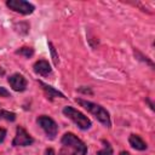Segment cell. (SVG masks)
<instances>
[{
	"mask_svg": "<svg viewBox=\"0 0 155 155\" xmlns=\"http://www.w3.org/2000/svg\"><path fill=\"white\" fill-rule=\"evenodd\" d=\"M76 102H78L81 107H84L87 111H90V113H91L99 122H102L104 126H107V127H110V126H111V121H110L109 113H108L103 107H101V105H98V104H96V103H92V102H90V101L80 99V98H78Z\"/></svg>",
	"mask_w": 155,
	"mask_h": 155,
	"instance_id": "obj_1",
	"label": "cell"
},
{
	"mask_svg": "<svg viewBox=\"0 0 155 155\" xmlns=\"http://www.w3.org/2000/svg\"><path fill=\"white\" fill-rule=\"evenodd\" d=\"M62 144L79 155H86L87 154V147L74 133H70V132L65 133L62 137Z\"/></svg>",
	"mask_w": 155,
	"mask_h": 155,
	"instance_id": "obj_2",
	"label": "cell"
},
{
	"mask_svg": "<svg viewBox=\"0 0 155 155\" xmlns=\"http://www.w3.org/2000/svg\"><path fill=\"white\" fill-rule=\"evenodd\" d=\"M63 114L68 119H70L74 124H76L78 127L81 130H88L91 127V120L87 116H85L81 111L74 109L73 107H64Z\"/></svg>",
	"mask_w": 155,
	"mask_h": 155,
	"instance_id": "obj_3",
	"label": "cell"
},
{
	"mask_svg": "<svg viewBox=\"0 0 155 155\" xmlns=\"http://www.w3.org/2000/svg\"><path fill=\"white\" fill-rule=\"evenodd\" d=\"M38 125L45 131V133L47 134V137H50L51 139H53L56 136H57V132H58V127H57V124L48 116L46 115H41L38 117L36 120Z\"/></svg>",
	"mask_w": 155,
	"mask_h": 155,
	"instance_id": "obj_4",
	"label": "cell"
},
{
	"mask_svg": "<svg viewBox=\"0 0 155 155\" xmlns=\"http://www.w3.org/2000/svg\"><path fill=\"white\" fill-rule=\"evenodd\" d=\"M6 5L11 10L19 12L22 15H30L34 11V6L30 2L24 1V0H8L6 2Z\"/></svg>",
	"mask_w": 155,
	"mask_h": 155,
	"instance_id": "obj_5",
	"label": "cell"
},
{
	"mask_svg": "<svg viewBox=\"0 0 155 155\" xmlns=\"http://www.w3.org/2000/svg\"><path fill=\"white\" fill-rule=\"evenodd\" d=\"M33 142H34L33 137L23 127L18 126L17 130H16V136L13 138L12 144L15 147H25V145H30Z\"/></svg>",
	"mask_w": 155,
	"mask_h": 155,
	"instance_id": "obj_6",
	"label": "cell"
},
{
	"mask_svg": "<svg viewBox=\"0 0 155 155\" xmlns=\"http://www.w3.org/2000/svg\"><path fill=\"white\" fill-rule=\"evenodd\" d=\"M8 84L17 92H22V91H24L27 88V80L21 74H13V75H11L8 78Z\"/></svg>",
	"mask_w": 155,
	"mask_h": 155,
	"instance_id": "obj_7",
	"label": "cell"
},
{
	"mask_svg": "<svg viewBox=\"0 0 155 155\" xmlns=\"http://www.w3.org/2000/svg\"><path fill=\"white\" fill-rule=\"evenodd\" d=\"M34 71L41 76H47L51 73V65L48 64L47 61L40 59L34 64Z\"/></svg>",
	"mask_w": 155,
	"mask_h": 155,
	"instance_id": "obj_8",
	"label": "cell"
},
{
	"mask_svg": "<svg viewBox=\"0 0 155 155\" xmlns=\"http://www.w3.org/2000/svg\"><path fill=\"white\" fill-rule=\"evenodd\" d=\"M39 84H40V86H42V90H44L45 94L47 96V98H50V99H53V98H56V97L64 98V94H63L62 92L57 91L56 88H53L52 86H48V85L44 84L42 81H39Z\"/></svg>",
	"mask_w": 155,
	"mask_h": 155,
	"instance_id": "obj_9",
	"label": "cell"
},
{
	"mask_svg": "<svg viewBox=\"0 0 155 155\" xmlns=\"http://www.w3.org/2000/svg\"><path fill=\"white\" fill-rule=\"evenodd\" d=\"M128 142H130L131 147L137 149V150H145L147 149V143L137 134H131L128 138Z\"/></svg>",
	"mask_w": 155,
	"mask_h": 155,
	"instance_id": "obj_10",
	"label": "cell"
},
{
	"mask_svg": "<svg viewBox=\"0 0 155 155\" xmlns=\"http://www.w3.org/2000/svg\"><path fill=\"white\" fill-rule=\"evenodd\" d=\"M103 144H104L103 149L97 151V155H113V148L110 147V144L105 140H103Z\"/></svg>",
	"mask_w": 155,
	"mask_h": 155,
	"instance_id": "obj_11",
	"label": "cell"
},
{
	"mask_svg": "<svg viewBox=\"0 0 155 155\" xmlns=\"http://www.w3.org/2000/svg\"><path fill=\"white\" fill-rule=\"evenodd\" d=\"M0 119L7 120V121H15L16 115L15 113H11L8 110H0Z\"/></svg>",
	"mask_w": 155,
	"mask_h": 155,
	"instance_id": "obj_12",
	"label": "cell"
},
{
	"mask_svg": "<svg viewBox=\"0 0 155 155\" xmlns=\"http://www.w3.org/2000/svg\"><path fill=\"white\" fill-rule=\"evenodd\" d=\"M17 53H18V54H22V56H24V57H27V58H29V57L33 56L34 50H33L31 47H22V48H19V50L17 51Z\"/></svg>",
	"mask_w": 155,
	"mask_h": 155,
	"instance_id": "obj_13",
	"label": "cell"
},
{
	"mask_svg": "<svg viewBox=\"0 0 155 155\" xmlns=\"http://www.w3.org/2000/svg\"><path fill=\"white\" fill-rule=\"evenodd\" d=\"M58 155H79V154H76V153H74V151H70V150H68L67 148H62V149L59 150Z\"/></svg>",
	"mask_w": 155,
	"mask_h": 155,
	"instance_id": "obj_14",
	"label": "cell"
},
{
	"mask_svg": "<svg viewBox=\"0 0 155 155\" xmlns=\"http://www.w3.org/2000/svg\"><path fill=\"white\" fill-rule=\"evenodd\" d=\"M0 97H10V92L5 87H0Z\"/></svg>",
	"mask_w": 155,
	"mask_h": 155,
	"instance_id": "obj_15",
	"label": "cell"
},
{
	"mask_svg": "<svg viewBox=\"0 0 155 155\" xmlns=\"http://www.w3.org/2000/svg\"><path fill=\"white\" fill-rule=\"evenodd\" d=\"M5 137H6V130L5 128H0V143L5 139Z\"/></svg>",
	"mask_w": 155,
	"mask_h": 155,
	"instance_id": "obj_16",
	"label": "cell"
},
{
	"mask_svg": "<svg viewBox=\"0 0 155 155\" xmlns=\"http://www.w3.org/2000/svg\"><path fill=\"white\" fill-rule=\"evenodd\" d=\"M45 155H54V151H53V149H46V151H45Z\"/></svg>",
	"mask_w": 155,
	"mask_h": 155,
	"instance_id": "obj_17",
	"label": "cell"
},
{
	"mask_svg": "<svg viewBox=\"0 0 155 155\" xmlns=\"http://www.w3.org/2000/svg\"><path fill=\"white\" fill-rule=\"evenodd\" d=\"M119 155H131V154H130V153H127V151H121Z\"/></svg>",
	"mask_w": 155,
	"mask_h": 155,
	"instance_id": "obj_18",
	"label": "cell"
}]
</instances>
